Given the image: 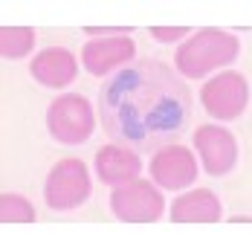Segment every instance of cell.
<instances>
[{
    "mask_svg": "<svg viewBox=\"0 0 252 252\" xmlns=\"http://www.w3.org/2000/svg\"><path fill=\"white\" fill-rule=\"evenodd\" d=\"M99 116L113 142L136 154L157 151L186 136L194 119V99L168 64L139 58L101 84Z\"/></svg>",
    "mask_w": 252,
    "mask_h": 252,
    "instance_id": "obj_1",
    "label": "cell"
},
{
    "mask_svg": "<svg viewBox=\"0 0 252 252\" xmlns=\"http://www.w3.org/2000/svg\"><path fill=\"white\" fill-rule=\"evenodd\" d=\"M238 38L223 29H200L177 50L174 64L183 78H203L238 58Z\"/></svg>",
    "mask_w": 252,
    "mask_h": 252,
    "instance_id": "obj_2",
    "label": "cell"
},
{
    "mask_svg": "<svg viewBox=\"0 0 252 252\" xmlns=\"http://www.w3.org/2000/svg\"><path fill=\"white\" fill-rule=\"evenodd\" d=\"M47 127L50 136L61 145H81L93 136L96 130V116L90 101L81 93H67L58 96L47 110Z\"/></svg>",
    "mask_w": 252,
    "mask_h": 252,
    "instance_id": "obj_3",
    "label": "cell"
},
{
    "mask_svg": "<svg viewBox=\"0 0 252 252\" xmlns=\"http://www.w3.org/2000/svg\"><path fill=\"white\" fill-rule=\"evenodd\" d=\"M44 197H47V206L52 212H73L78 206H84L87 197H90L87 165L81 159H76V157L58 159L50 168V174H47Z\"/></svg>",
    "mask_w": 252,
    "mask_h": 252,
    "instance_id": "obj_4",
    "label": "cell"
},
{
    "mask_svg": "<svg viewBox=\"0 0 252 252\" xmlns=\"http://www.w3.org/2000/svg\"><path fill=\"white\" fill-rule=\"evenodd\" d=\"M200 104L212 119L232 122L250 104V84L241 73H220L209 78L200 90Z\"/></svg>",
    "mask_w": 252,
    "mask_h": 252,
    "instance_id": "obj_5",
    "label": "cell"
},
{
    "mask_svg": "<svg viewBox=\"0 0 252 252\" xmlns=\"http://www.w3.org/2000/svg\"><path fill=\"white\" fill-rule=\"evenodd\" d=\"M110 212L119 220H127V223H151V220L162 218L165 200H162V194L154 189L151 183L130 180V183H122V186L113 189Z\"/></svg>",
    "mask_w": 252,
    "mask_h": 252,
    "instance_id": "obj_6",
    "label": "cell"
},
{
    "mask_svg": "<svg viewBox=\"0 0 252 252\" xmlns=\"http://www.w3.org/2000/svg\"><path fill=\"white\" fill-rule=\"evenodd\" d=\"M136 55V44L130 35H113V38H93L81 50V64L90 76L104 78L113 76V70H122Z\"/></svg>",
    "mask_w": 252,
    "mask_h": 252,
    "instance_id": "obj_7",
    "label": "cell"
},
{
    "mask_svg": "<svg viewBox=\"0 0 252 252\" xmlns=\"http://www.w3.org/2000/svg\"><path fill=\"white\" fill-rule=\"evenodd\" d=\"M194 148L200 151L209 177H226L238 162V142L220 125H203L194 130Z\"/></svg>",
    "mask_w": 252,
    "mask_h": 252,
    "instance_id": "obj_8",
    "label": "cell"
},
{
    "mask_svg": "<svg viewBox=\"0 0 252 252\" xmlns=\"http://www.w3.org/2000/svg\"><path fill=\"white\" fill-rule=\"evenodd\" d=\"M151 177L159 189H186L197 180V159L183 145H162V151H157L151 159Z\"/></svg>",
    "mask_w": 252,
    "mask_h": 252,
    "instance_id": "obj_9",
    "label": "cell"
},
{
    "mask_svg": "<svg viewBox=\"0 0 252 252\" xmlns=\"http://www.w3.org/2000/svg\"><path fill=\"white\" fill-rule=\"evenodd\" d=\"M29 73H32V78L38 84L58 90V87H67V84L76 81L78 61L76 55L70 50H64V47H47V50H41L32 58Z\"/></svg>",
    "mask_w": 252,
    "mask_h": 252,
    "instance_id": "obj_10",
    "label": "cell"
},
{
    "mask_svg": "<svg viewBox=\"0 0 252 252\" xmlns=\"http://www.w3.org/2000/svg\"><path fill=\"white\" fill-rule=\"evenodd\" d=\"M96 174L107 186H122L142 174V159L125 145H101L96 151Z\"/></svg>",
    "mask_w": 252,
    "mask_h": 252,
    "instance_id": "obj_11",
    "label": "cell"
},
{
    "mask_svg": "<svg viewBox=\"0 0 252 252\" xmlns=\"http://www.w3.org/2000/svg\"><path fill=\"white\" fill-rule=\"evenodd\" d=\"M171 220H177V223H215V220H220V200L209 189L186 191L171 206Z\"/></svg>",
    "mask_w": 252,
    "mask_h": 252,
    "instance_id": "obj_12",
    "label": "cell"
},
{
    "mask_svg": "<svg viewBox=\"0 0 252 252\" xmlns=\"http://www.w3.org/2000/svg\"><path fill=\"white\" fill-rule=\"evenodd\" d=\"M35 29L32 26H3L0 29V55L9 61H18L35 47Z\"/></svg>",
    "mask_w": 252,
    "mask_h": 252,
    "instance_id": "obj_13",
    "label": "cell"
},
{
    "mask_svg": "<svg viewBox=\"0 0 252 252\" xmlns=\"http://www.w3.org/2000/svg\"><path fill=\"white\" fill-rule=\"evenodd\" d=\"M0 220L3 223H32L35 220V206L24 194H0Z\"/></svg>",
    "mask_w": 252,
    "mask_h": 252,
    "instance_id": "obj_14",
    "label": "cell"
},
{
    "mask_svg": "<svg viewBox=\"0 0 252 252\" xmlns=\"http://www.w3.org/2000/svg\"><path fill=\"white\" fill-rule=\"evenodd\" d=\"M183 35H191L189 26H151V38L159 44H174Z\"/></svg>",
    "mask_w": 252,
    "mask_h": 252,
    "instance_id": "obj_15",
    "label": "cell"
}]
</instances>
